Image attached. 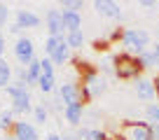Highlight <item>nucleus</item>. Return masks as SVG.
Instances as JSON below:
<instances>
[{
	"label": "nucleus",
	"instance_id": "33",
	"mask_svg": "<svg viewBox=\"0 0 159 140\" xmlns=\"http://www.w3.org/2000/svg\"><path fill=\"white\" fill-rule=\"evenodd\" d=\"M2 51H5V35L0 33V59H2Z\"/></svg>",
	"mask_w": 159,
	"mask_h": 140
},
{
	"label": "nucleus",
	"instance_id": "34",
	"mask_svg": "<svg viewBox=\"0 0 159 140\" xmlns=\"http://www.w3.org/2000/svg\"><path fill=\"white\" fill-rule=\"evenodd\" d=\"M45 140H63V138H61V135L59 133H49V135H47V138Z\"/></svg>",
	"mask_w": 159,
	"mask_h": 140
},
{
	"label": "nucleus",
	"instance_id": "26",
	"mask_svg": "<svg viewBox=\"0 0 159 140\" xmlns=\"http://www.w3.org/2000/svg\"><path fill=\"white\" fill-rule=\"evenodd\" d=\"M63 40H66V37H54V35H49V37L45 40V51H47V56H52V54H54V51H56V47H59Z\"/></svg>",
	"mask_w": 159,
	"mask_h": 140
},
{
	"label": "nucleus",
	"instance_id": "25",
	"mask_svg": "<svg viewBox=\"0 0 159 140\" xmlns=\"http://www.w3.org/2000/svg\"><path fill=\"white\" fill-rule=\"evenodd\" d=\"M33 119L38 121V124H47V119H49V110H47L45 105H38V107H33Z\"/></svg>",
	"mask_w": 159,
	"mask_h": 140
},
{
	"label": "nucleus",
	"instance_id": "22",
	"mask_svg": "<svg viewBox=\"0 0 159 140\" xmlns=\"http://www.w3.org/2000/svg\"><path fill=\"white\" fill-rule=\"evenodd\" d=\"M98 72H103V75H115V56H105V59H101Z\"/></svg>",
	"mask_w": 159,
	"mask_h": 140
},
{
	"label": "nucleus",
	"instance_id": "9",
	"mask_svg": "<svg viewBox=\"0 0 159 140\" xmlns=\"http://www.w3.org/2000/svg\"><path fill=\"white\" fill-rule=\"evenodd\" d=\"M94 10L98 14L108 16V19H117V21L124 19V12H122L119 2H112V0H94Z\"/></svg>",
	"mask_w": 159,
	"mask_h": 140
},
{
	"label": "nucleus",
	"instance_id": "8",
	"mask_svg": "<svg viewBox=\"0 0 159 140\" xmlns=\"http://www.w3.org/2000/svg\"><path fill=\"white\" fill-rule=\"evenodd\" d=\"M45 24L49 35L54 37H66V26H63V12L61 10H49L45 14Z\"/></svg>",
	"mask_w": 159,
	"mask_h": 140
},
{
	"label": "nucleus",
	"instance_id": "38",
	"mask_svg": "<svg viewBox=\"0 0 159 140\" xmlns=\"http://www.w3.org/2000/svg\"><path fill=\"white\" fill-rule=\"evenodd\" d=\"M157 12H159V2H157Z\"/></svg>",
	"mask_w": 159,
	"mask_h": 140
},
{
	"label": "nucleus",
	"instance_id": "36",
	"mask_svg": "<svg viewBox=\"0 0 159 140\" xmlns=\"http://www.w3.org/2000/svg\"><path fill=\"white\" fill-rule=\"evenodd\" d=\"M108 140H124V138H122V135H110Z\"/></svg>",
	"mask_w": 159,
	"mask_h": 140
},
{
	"label": "nucleus",
	"instance_id": "19",
	"mask_svg": "<svg viewBox=\"0 0 159 140\" xmlns=\"http://www.w3.org/2000/svg\"><path fill=\"white\" fill-rule=\"evenodd\" d=\"M14 112L12 110H0V131H7V133H12V129H14Z\"/></svg>",
	"mask_w": 159,
	"mask_h": 140
},
{
	"label": "nucleus",
	"instance_id": "32",
	"mask_svg": "<svg viewBox=\"0 0 159 140\" xmlns=\"http://www.w3.org/2000/svg\"><path fill=\"white\" fill-rule=\"evenodd\" d=\"M61 138H63V140H80L77 135H75V131H73V133H63Z\"/></svg>",
	"mask_w": 159,
	"mask_h": 140
},
{
	"label": "nucleus",
	"instance_id": "11",
	"mask_svg": "<svg viewBox=\"0 0 159 140\" xmlns=\"http://www.w3.org/2000/svg\"><path fill=\"white\" fill-rule=\"evenodd\" d=\"M136 96H138L140 100H145V103H154V98H157V91H154V82L148 80V77H138L136 80Z\"/></svg>",
	"mask_w": 159,
	"mask_h": 140
},
{
	"label": "nucleus",
	"instance_id": "1",
	"mask_svg": "<svg viewBox=\"0 0 159 140\" xmlns=\"http://www.w3.org/2000/svg\"><path fill=\"white\" fill-rule=\"evenodd\" d=\"M30 86L26 84V82H12L10 86H7V96L12 98V112L14 115H26V112H30L33 107H30V103H33V98H30Z\"/></svg>",
	"mask_w": 159,
	"mask_h": 140
},
{
	"label": "nucleus",
	"instance_id": "35",
	"mask_svg": "<svg viewBox=\"0 0 159 140\" xmlns=\"http://www.w3.org/2000/svg\"><path fill=\"white\" fill-rule=\"evenodd\" d=\"M154 91H157V98H159V72H157V77H154Z\"/></svg>",
	"mask_w": 159,
	"mask_h": 140
},
{
	"label": "nucleus",
	"instance_id": "14",
	"mask_svg": "<svg viewBox=\"0 0 159 140\" xmlns=\"http://www.w3.org/2000/svg\"><path fill=\"white\" fill-rule=\"evenodd\" d=\"M40 75H42V59H35L26 65V84L28 86H38Z\"/></svg>",
	"mask_w": 159,
	"mask_h": 140
},
{
	"label": "nucleus",
	"instance_id": "27",
	"mask_svg": "<svg viewBox=\"0 0 159 140\" xmlns=\"http://www.w3.org/2000/svg\"><path fill=\"white\" fill-rule=\"evenodd\" d=\"M7 19H10V7L5 2H0V28L7 24Z\"/></svg>",
	"mask_w": 159,
	"mask_h": 140
},
{
	"label": "nucleus",
	"instance_id": "6",
	"mask_svg": "<svg viewBox=\"0 0 159 140\" xmlns=\"http://www.w3.org/2000/svg\"><path fill=\"white\" fill-rule=\"evenodd\" d=\"M14 59L21 63V68H26L30 61H35V47H33V40H30V37L21 35L19 40H16V45H14Z\"/></svg>",
	"mask_w": 159,
	"mask_h": 140
},
{
	"label": "nucleus",
	"instance_id": "39",
	"mask_svg": "<svg viewBox=\"0 0 159 140\" xmlns=\"http://www.w3.org/2000/svg\"><path fill=\"white\" fill-rule=\"evenodd\" d=\"M157 37H159V28H157Z\"/></svg>",
	"mask_w": 159,
	"mask_h": 140
},
{
	"label": "nucleus",
	"instance_id": "29",
	"mask_svg": "<svg viewBox=\"0 0 159 140\" xmlns=\"http://www.w3.org/2000/svg\"><path fill=\"white\" fill-rule=\"evenodd\" d=\"M140 7H157V0H140Z\"/></svg>",
	"mask_w": 159,
	"mask_h": 140
},
{
	"label": "nucleus",
	"instance_id": "18",
	"mask_svg": "<svg viewBox=\"0 0 159 140\" xmlns=\"http://www.w3.org/2000/svg\"><path fill=\"white\" fill-rule=\"evenodd\" d=\"M12 65L7 63L5 59H0V89H7V86L12 84Z\"/></svg>",
	"mask_w": 159,
	"mask_h": 140
},
{
	"label": "nucleus",
	"instance_id": "31",
	"mask_svg": "<svg viewBox=\"0 0 159 140\" xmlns=\"http://www.w3.org/2000/svg\"><path fill=\"white\" fill-rule=\"evenodd\" d=\"M12 33H14V35H19V37H21V33H24V28H21V26H16V24H12Z\"/></svg>",
	"mask_w": 159,
	"mask_h": 140
},
{
	"label": "nucleus",
	"instance_id": "21",
	"mask_svg": "<svg viewBox=\"0 0 159 140\" xmlns=\"http://www.w3.org/2000/svg\"><path fill=\"white\" fill-rule=\"evenodd\" d=\"M59 7H61V12H80L84 7V0H61Z\"/></svg>",
	"mask_w": 159,
	"mask_h": 140
},
{
	"label": "nucleus",
	"instance_id": "15",
	"mask_svg": "<svg viewBox=\"0 0 159 140\" xmlns=\"http://www.w3.org/2000/svg\"><path fill=\"white\" fill-rule=\"evenodd\" d=\"M63 26H66V35L82 30V14L80 12H63Z\"/></svg>",
	"mask_w": 159,
	"mask_h": 140
},
{
	"label": "nucleus",
	"instance_id": "2",
	"mask_svg": "<svg viewBox=\"0 0 159 140\" xmlns=\"http://www.w3.org/2000/svg\"><path fill=\"white\" fill-rule=\"evenodd\" d=\"M150 33L145 28H124V35H122V45L126 47V54H143V51H148L150 47Z\"/></svg>",
	"mask_w": 159,
	"mask_h": 140
},
{
	"label": "nucleus",
	"instance_id": "3",
	"mask_svg": "<svg viewBox=\"0 0 159 140\" xmlns=\"http://www.w3.org/2000/svg\"><path fill=\"white\" fill-rule=\"evenodd\" d=\"M140 72H143V70H140L138 56L126 54V51L115 56V77H117V80H138Z\"/></svg>",
	"mask_w": 159,
	"mask_h": 140
},
{
	"label": "nucleus",
	"instance_id": "37",
	"mask_svg": "<svg viewBox=\"0 0 159 140\" xmlns=\"http://www.w3.org/2000/svg\"><path fill=\"white\" fill-rule=\"evenodd\" d=\"M0 140H14V138H12V135H7V138H0Z\"/></svg>",
	"mask_w": 159,
	"mask_h": 140
},
{
	"label": "nucleus",
	"instance_id": "4",
	"mask_svg": "<svg viewBox=\"0 0 159 140\" xmlns=\"http://www.w3.org/2000/svg\"><path fill=\"white\" fill-rule=\"evenodd\" d=\"M119 135L124 140H152V126L148 121H134L126 119L119 126Z\"/></svg>",
	"mask_w": 159,
	"mask_h": 140
},
{
	"label": "nucleus",
	"instance_id": "5",
	"mask_svg": "<svg viewBox=\"0 0 159 140\" xmlns=\"http://www.w3.org/2000/svg\"><path fill=\"white\" fill-rule=\"evenodd\" d=\"M56 94L63 100V107L66 105H75V103H84V91H82V86L77 82H63Z\"/></svg>",
	"mask_w": 159,
	"mask_h": 140
},
{
	"label": "nucleus",
	"instance_id": "24",
	"mask_svg": "<svg viewBox=\"0 0 159 140\" xmlns=\"http://www.w3.org/2000/svg\"><path fill=\"white\" fill-rule=\"evenodd\" d=\"M138 63H140V70L152 68V65H154V54H152V49H148V51H143V54H138Z\"/></svg>",
	"mask_w": 159,
	"mask_h": 140
},
{
	"label": "nucleus",
	"instance_id": "28",
	"mask_svg": "<svg viewBox=\"0 0 159 140\" xmlns=\"http://www.w3.org/2000/svg\"><path fill=\"white\" fill-rule=\"evenodd\" d=\"M152 54H154V65L159 68V42H157V45L152 47Z\"/></svg>",
	"mask_w": 159,
	"mask_h": 140
},
{
	"label": "nucleus",
	"instance_id": "12",
	"mask_svg": "<svg viewBox=\"0 0 159 140\" xmlns=\"http://www.w3.org/2000/svg\"><path fill=\"white\" fill-rule=\"evenodd\" d=\"M63 119L70 126H80L84 121V103H75V105H66L63 107Z\"/></svg>",
	"mask_w": 159,
	"mask_h": 140
},
{
	"label": "nucleus",
	"instance_id": "7",
	"mask_svg": "<svg viewBox=\"0 0 159 140\" xmlns=\"http://www.w3.org/2000/svg\"><path fill=\"white\" fill-rule=\"evenodd\" d=\"M54 68H56V65L52 63V59H42V75H40V82H38V86H40L42 94H52L54 86H56Z\"/></svg>",
	"mask_w": 159,
	"mask_h": 140
},
{
	"label": "nucleus",
	"instance_id": "10",
	"mask_svg": "<svg viewBox=\"0 0 159 140\" xmlns=\"http://www.w3.org/2000/svg\"><path fill=\"white\" fill-rule=\"evenodd\" d=\"M10 135L14 140H40L38 129H35V124H30V121H16Z\"/></svg>",
	"mask_w": 159,
	"mask_h": 140
},
{
	"label": "nucleus",
	"instance_id": "16",
	"mask_svg": "<svg viewBox=\"0 0 159 140\" xmlns=\"http://www.w3.org/2000/svg\"><path fill=\"white\" fill-rule=\"evenodd\" d=\"M47 59H52V63H54V65H66V63L70 61V47H68V42L63 40L59 47H56L54 54L47 56Z\"/></svg>",
	"mask_w": 159,
	"mask_h": 140
},
{
	"label": "nucleus",
	"instance_id": "30",
	"mask_svg": "<svg viewBox=\"0 0 159 140\" xmlns=\"http://www.w3.org/2000/svg\"><path fill=\"white\" fill-rule=\"evenodd\" d=\"M152 126V140H159V124H150Z\"/></svg>",
	"mask_w": 159,
	"mask_h": 140
},
{
	"label": "nucleus",
	"instance_id": "17",
	"mask_svg": "<svg viewBox=\"0 0 159 140\" xmlns=\"http://www.w3.org/2000/svg\"><path fill=\"white\" fill-rule=\"evenodd\" d=\"M75 135H77L80 140H108L105 131H101V129H89V126L77 129V131H75Z\"/></svg>",
	"mask_w": 159,
	"mask_h": 140
},
{
	"label": "nucleus",
	"instance_id": "20",
	"mask_svg": "<svg viewBox=\"0 0 159 140\" xmlns=\"http://www.w3.org/2000/svg\"><path fill=\"white\" fill-rule=\"evenodd\" d=\"M66 42H68V47H70V49H80V47L84 45V33H82V30L68 33V35H66Z\"/></svg>",
	"mask_w": 159,
	"mask_h": 140
},
{
	"label": "nucleus",
	"instance_id": "23",
	"mask_svg": "<svg viewBox=\"0 0 159 140\" xmlns=\"http://www.w3.org/2000/svg\"><path fill=\"white\" fill-rule=\"evenodd\" d=\"M145 119L148 124H159V103H150L145 107Z\"/></svg>",
	"mask_w": 159,
	"mask_h": 140
},
{
	"label": "nucleus",
	"instance_id": "13",
	"mask_svg": "<svg viewBox=\"0 0 159 140\" xmlns=\"http://www.w3.org/2000/svg\"><path fill=\"white\" fill-rule=\"evenodd\" d=\"M14 24L21 26V28H38V26L42 24V19L30 10H16V21Z\"/></svg>",
	"mask_w": 159,
	"mask_h": 140
}]
</instances>
